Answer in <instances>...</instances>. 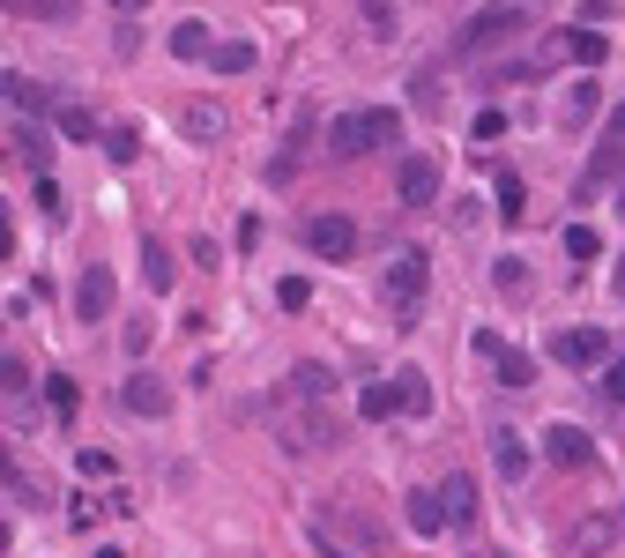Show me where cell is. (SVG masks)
<instances>
[{"instance_id": "6da1fadb", "label": "cell", "mask_w": 625, "mask_h": 558, "mask_svg": "<svg viewBox=\"0 0 625 558\" xmlns=\"http://www.w3.org/2000/svg\"><path fill=\"white\" fill-rule=\"evenodd\" d=\"M424 291H432V254L424 246H402V254L387 260V276H380V305H387V328H402L410 336L417 313H424Z\"/></svg>"}, {"instance_id": "7a4b0ae2", "label": "cell", "mask_w": 625, "mask_h": 558, "mask_svg": "<svg viewBox=\"0 0 625 558\" xmlns=\"http://www.w3.org/2000/svg\"><path fill=\"white\" fill-rule=\"evenodd\" d=\"M313 536L328 544V558H373L380 544V521L358 507V499H328V514L313 521Z\"/></svg>"}, {"instance_id": "3957f363", "label": "cell", "mask_w": 625, "mask_h": 558, "mask_svg": "<svg viewBox=\"0 0 625 558\" xmlns=\"http://www.w3.org/2000/svg\"><path fill=\"white\" fill-rule=\"evenodd\" d=\"M402 134V112H387V105H358V112H335L328 120V149L335 157H365L380 142H395Z\"/></svg>"}, {"instance_id": "277c9868", "label": "cell", "mask_w": 625, "mask_h": 558, "mask_svg": "<svg viewBox=\"0 0 625 558\" xmlns=\"http://www.w3.org/2000/svg\"><path fill=\"white\" fill-rule=\"evenodd\" d=\"M276 439H284L291 454H321V447L342 439V425H335L328 402H298V410H276Z\"/></svg>"}, {"instance_id": "5b68a950", "label": "cell", "mask_w": 625, "mask_h": 558, "mask_svg": "<svg viewBox=\"0 0 625 558\" xmlns=\"http://www.w3.org/2000/svg\"><path fill=\"white\" fill-rule=\"evenodd\" d=\"M551 357H558V365H574V373L611 365V336H603V328H558V336H551Z\"/></svg>"}, {"instance_id": "8992f818", "label": "cell", "mask_w": 625, "mask_h": 558, "mask_svg": "<svg viewBox=\"0 0 625 558\" xmlns=\"http://www.w3.org/2000/svg\"><path fill=\"white\" fill-rule=\"evenodd\" d=\"M521 23H529V8H477V15H469V31H461V52H484V45L514 38Z\"/></svg>"}, {"instance_id": "52a82bcc", "label": "cell", "mask_w": 625, "mask_h": 558, "mask_svg": "<svg viewBox=\"0 0 625 558\" xmlns=\"http://www.w3.org/2000/svg\"><path fill=\"white\" fill-rule=\"evenodd\" d=\"M543 462H551V470H588V462H596V447H588L581 425H566V417H558V425H543Z\"/></svg>"}, {"instance_id": "ba28073f", "label": "cell", "mask_w": 625, "mask_h": 558, "mask_svg": "<svg viewBox=\"0 0 625 558\" xmlns=\"http://www.w3.org/2000/svg\"><path fill=\"white\" fill-rule=\"evenodd\" d=\"M112 305H120V283H112V268H105V260H89L83 283H75V313H83V320H112Z\"/></svg>"}, {"instance_id": "9c48e42d", "label": "cell", "mask_w": 625, "mask_h": 558, "mask_svg": "<svg viewBox=\"0 0 625 558\" xmlns=\"http://www.w3.org/2000/svg\"><path fill=\"white\" fill-rule=\"evenodd\" d=\"M305 246H313L321 260H350L358 223H350V216H305Z\"/></svg>"}, {"instance_id": "30bf717a", "label": "cell", "mask_w": 625, "mask_h": 558, "mask_svg": "<svg viewBox=\"0 0 625 558\" xmlns=\"http://www.w3.org/2000/svg\"><path fill=\"white\" fill-rule=\"evenodd\" d=\"M395 194H402L410 209L440 202V165H432V157H402V165H395Z\"/></svg>"}, {"instance_id": "8fae6325", "label": "cell", "mask_w": 625, "mask_h": 558, "mask_svg": "<svg viewBox=\"0 0 625 558\" xmlns=\"http://www.w3.org/2000/svg\"><path fill=\"white\" fill-rule=\"evenodd\" d=\"M120 410H127V417H165V410H171V387L149 380V373H127V380H120Z\"/></svg>"}, {"instance_id": "7c38bea8", "label": "cell", "mask_w": 625, "mask_h": 558, "mask_svg": "<svg viewBox=\"0 0 625 558\" xmlns=\"http://www.w3.org/2000/svg\"><path fill=\"white\" fill-rule=\"evenodd\" d=\"M179 128H187V142H224V128H231V120H224V105L187 97V105H179Z\"/></svg>"}, {"instance_id": "4fadbf2b", "label": "cell", "mask_w": 625, "mask_h": 558, "mask_svg": "<svg viewBox=\"0 0 625 558\" xmlns=\"http://www.w3.org/2000/svg\"><path fill=\"white\" fill-rule=\"evenodd\" d=\"M440 514L455 521V529H469V521H477V476H447V484H440Z\"/></svg>"}, {"instance_id": "5bb4252c", "label": "cell", "mask_w": 625, "mask_h": 558, "mask_svg": "<svg viewBox=\"0 0 625 558\" xmlns=\"http://www.w3.org/2000/svg\"><path fill=\"white\" fill-rule=\"evenodd\" d=\"M171 276H179V260H171L165 239H142V283H149V299H165Z\"/></svg>"}, {"instance_id": "9a60e30c", "label": "cell", "mask_w": 625, "mask_h": 558, "mask_svg": "<svg viewBox=\"0 0 625 558\" xmlns=\"http://www.w3.org/2000/svg\"><path fill=\"white\" fill-rule=\"evenodd\" d=\"M551 52H558V60H574V68H596V60L611 52V38H603V31H558Z\"/></svg>"}, {"instance_id": "2e32d148", "label": "cell", "mask_w": 625, "mask_h": 558, "mask_svg": "<svg viewBox=\"0 0 625 558\" xmlns=\"http://www.w3.org/2000/svg\"><path fill=\"white\" fill-rule=\"evenodd\" d=\"M596 105H603V89H596V83H566V105H558V128H566V134H581L588 120H596Z\"/></svg>"}, {"instance_id": "e0dca14e", "label": "cell", "mask_w": 625, "mask_h": 558, "mask_svg": "<svg viewBox=\"0 0 625 558\" xmlns=\"http://www.w3.org/2000/svg\"><path fill=\"white\" fill-rule=\"evenodd\" d=\"M358 417H373V425L402 417V395H395V380H365V395H358Z\"/></svg>"}, {"instance_id": "ac0fdd59", "label": "cell", "mask_w": 625, "mask_h": 558, "mask_svg": "<svg viewBox=\"0 0 625 558\" xmlns=\"http://www.w3.org/2000/svg\"><path fill=\"white\" fill-rule=\"evenodd\" d=\"M492 462H500L506 484H514V476H529V439H521V432H492Z\"/></svg>"}, {"instance_id": "d6986e66", "label": "cell", "mask_w": 625, "mask_h": 558, "mask_svg": "<svg viewBox=\"0 0 625 558\" xmlns=\"http://www.w3.org/2000/svg\"><path fill=\"white\" fill-rule=\"evenodd\" d=\"M402 521H410L417 536H440V529H447V514H440V492H410V499H402Z\"/></svg>"}, {"instance_id": "ffe728a7", "label": "cell", "mask_w": 625, "mask_h": 558, "mask_svg": "<svg viewBox=\"0 0 625 558\" xmlns=\"http://www.w3.org/2000/svg\"><path fill=\"white\" fill-rule=\"evenodd\" d=\"M492 209H500L506 223H521V216H529V186H521V172H500V179H492Z\"/></svg>"}, {"instance_id": "44dd1931", "label": "cell", "mask_w": 625, "mask_h": 558, "mask_svg": "<svg viewBox=\"0 0 625 558\" xmlns=\"http://www.w3.org/2000/svg\"><path fill=\"white\" fill-rule=\"evenodd\" d=\"M291 395H298V402H328V395H335V373H328V365H313V357H305V365L291 373Z\"/></svg>"}, {"instance_id": "7402d4cb", "label": "cell", "mask_w": 625, "mask_h": 558, "mask_svg": "<svg viewBox=\"0 0 625 558\" xmlns=\"http://www.w3.org/2000/svg\"><path fill=\"white\" fill-rule=\"evenodd\" d=\"M395 395H402V417H424V410H432V380H424L417 365L395 373Z\"/></svg>"}, {"instance_id": "603a6c76", "label": "cell", "mask_w": 625, "mask_h": 558, "mask_svg": "<svg viewBox=\"0 0 625 558\" xmlns=\"http://www.w3.org/2000/svg\"><path fill=\"white\" fill-rule=\"evenodd\" d=\"M15 142H23V165L45 179V165H52V134H45L38 120H23V134H15Z\"/></svg>"}, {"instance_id": "cb8c5ba5", "label": "cell", "mask_w": 625, "mask_h": 558, "mask_svg": "<svg viewBox=\"0 0 625 558\" xmlns=\"http://www.w3.org/2000/svg\"><path fill=\"white\" fill-rule=\"evenodd\" d=\"M208 68H216V75H247V68H253V45L247 38H224L216 52H208Z\"/></svg>"}, {"instance_id": "d4e9b609", "label": "cell", "mask_w": 625, "mask_h": 558, "mask_svg": "<svg viewBox=\"0 0 625 558\" xmlns=\"http://www.w3.org/2000/svg\"><path fill=\"white\" fill-rule=\"evenodd\" d=\"M500 387H537V357L529 350H500Z\"/></svg>"}, {"instance_id": "484cf974", "label": "cell", "mask_w": 625, "mask_h": 558, "mask_svg": "<svg viewBox=\"0 0 625 558\" xmlns=\"http://www.w3.org/2000/svg\"><path fill=\"white\" fill-rule=\"evenodd\" d=\"M171 52H179V60H208L216 45H208V31H202V23H179V31H171Z\"/></svg>"}, {"instance_id": "4316f807", "label": "cell", "mask_w": 625, "mask_h": 558, "mask_svg": "<svg viewBox=\"0 0 625 558\" xmlns=\"http://www.w3.org/2000/svg\"><path fill=\"white\" fill-rule=\"evenodd\" d=\"M52 120H60V134H75V142H89V134H97L89 105H75V97H60V112H52Z\"/></svg>"}, {"instance_id": "83f0119b", "label": "cell", "mask_w": 625, "mask_h": 558, "mask_svg": "<svg viewBox=\"0 0 625 558\" xmlns=\"http://www.w3.org/2000/svg\"><path fill=\"white\" fill-rule=\"evenodd\" d=\"M45 402H52V417H75V402H83V395H75L68 373H52V380H45Z\"/></svg>"}, {"instance_id": "f1b7e54d", "label": "cell", "mask_w": 625, "mask_h": 558, "mask_svg": "<svg viewBox=\"0 0 625 558\" xmlns=\"http://www.w3.org/2000/svg\"><path fill=\"white\" fill-rule=\"evenodd\" d=\"M276 305H284V313H305V305H313V283H305V276H284V283H276Z\"/></svg>"}, {"instance_id": "f546056e", "label": "cell", "mask_w": 625, "mask_h": 558, "mask_svg": "<svg viewBox=\"0 0 625 558\" xmlns=\"http://www.w3.org/2000/svg\"><path fill=\"white\" fill-rule=\"evenodd\" d=\"M492 283H500L506 299H529V268H521V260H500V268H492Z\"/></svg>"}, {"instance_id": "4dcf8cb0", "label": "cell", "mask_w": 625, "mask_h": 558, "mask_svg": "<svg viewBox=\"0 0 625 558\" xmlns=\"http://www.w3.org/2000/svg\"><path fill=\"white\" fill-rule=\"evenodd\" d=\"M0 402L31 410V380H23V365H0Z\"/></svg>"}, {"instance_id": "1f68e13d", "label": "cell", "mask_w": 625, "mask_h": 558, "mask_svg": "<svg viewBox=\"0 0 625 558\" xmlns=\"http://www.w3.org/2000/svg\"><path fill=\"white\" fill-rule=\"evenodd\" d=\"M395 23H402V8H387V0L365 8V31H373V38H395Z\"/></svg>"}, {"instance_id": "d6a6232c", "label": "cell", "mask_w": 625, "mask_h": 558, "mask_svg": "<svg viewBox=\"0 0 625 558\" xmlns=\"http://www.w3.org/2000/svg\"><path fill=\"white\" fill-rule=\"evenodd\" d=\"M105 149H112V165H134V149H142V134H134V128H112V134H105Z\"/></svg>"}, {"instance_id": "836d02e7", "label": "cell", "mask_w": 625, "mask_h": 558, "mask_svg": "<svg viewBox=\"0 0 625 558\" xmlns=\"http://www.w3.org/2000/svg\"><path fill=\"white\" fill-rule=\"evenodd\" d=\"M603 544H611V521H581L574 529V551H603Z\"/></svg>"}, {"instance_id": "e575fe53", "label": "cell", "mask_w": 625, "mask_h": 558, "mask_svg": "<svg viewBox=\"0 0 625 558\" xmlns=\"http://www.w3.org/2000/svg\"><path fill=\"white\" fill-rule=\"evenodd\" d=\"M566 254H574V260H596V231H588V223H566Z\"/></svg>"}, {"instance_id": "d590c367", "label": "cell", "mask_w": 625, "mask_h": 558, "mask_svg": "<svg viewBox=\"0 0 625 558\" xmlns=\"http://www.w3.org/2000/svg\"><path fill=\"white\" fill-rule=\"evenodd\" d=\"M500 134H506V112H500V105H492V112H477V142H500Z\"/></svg>"}, {"instance_id": "8d00e7d4", "label": "cell", "mask_w": 625, "mask_h": 558, "mask_svg": "<svg viewBox=\"0 0 625 558\" xmlns=\"http://www.w3.org/2000/svg\"><path fill=\"white\" fill-rule=\"evenodd\" d=\"M603 395H611V402H625V357H611V365H603Z\"/></svg>"}, {"instance_id": "74e56055", "label": "cell", "mask_w": 625, "mask_h": 558, "mask_svg": "<svg viewBox=\"0 0 625 558\" xmlns=\"http://www.w3.org/2000/svg\"><path fill=\"white\" fill-rule=\"evenodd\" d=\"M15 254V231H8V209H0V260Z\"/></svg>"}, {"instance_id": "f35d334b", "label": "cell", "mask_w": 625, "mask_h": 558, "mask_svg": "<svg viewBox=\"0 0 625 558\" xmlns=\"http://www.w3.org/2000/svg\"><path fill=\"white\" fill-rule=\"evenodd\" d=\"M611 283H618V299H625V260H618V276H611Z\"/></svg>"}, {"instance_id": "ab89813d", "label": "cell", "mask_w": 625, "mask_h": 558, "mask_svg": "<svg viewBox=\"0 0 625 558\" xmlns=\"http://www.w3.org/2000/svg\"><path fill=\"white\" fill-rule=\"evenodd\" d=\"M0 551H8V521H0Z\"/></svg>"}, {"instance_id": "60d3db41", "label": "cell", "mask_w": 625, "mask_h": 558, "mask_svg": "<svg viewBox=\"0 0 625 558\" xmlns=\"http://www.w3.org/2000/svg\"><path fill=\"white\" fill-rule=\"evenodd\" d=\"M97 558H127V551H97Z\"/></svg>"}]
</instances>
